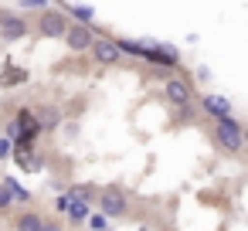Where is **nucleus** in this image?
Instances as JSON below:
<instances>
[{
    "mask_svg": "<svg viewBox=\"0 0 248 231\" xmlns=\"http://www.w3.org/2000/svg\"><path fill=\"white\" fill-rule=\"evenodd\" d=\"M214 136H217V143L228 150V153H238L248 139H245V129H241V123L238 119H231V116H224V119H217L214 123Z\"/></svg>",
    "mask_w": 248,
    "mask_h": 231,
    "instance_id": "1",
    "label": "nucleus"
},
{
    "mask_svg": "<svg viewBox=\"0 0 248 231\" xmlns=\"http://www.w3.org/2000/svg\"><path fill=\"white\" fill-rule=\"evenodd\" d=\"M65 45H68V51H75V55H82V51H92V45H95V34H92V28L89 24H68V31H65Z\"/></svg>",
    "mask_w": 248,
    "mask_h": 231,
    "instance_id": "2",
    "label": "nucleus"
},
{
    "mask_svg": "<svg viewBox=\"0 0 248 231\" xmlns=\"http://www.w3.org/2000/svg\"><path fill=\"white\" fill-rule=\"evenodd\" d=\"M38 31H41L45 38H65V31H68V17H65L62 11H45V14L38 17Z\"/></svg>",
    "mask_w": 248,
    "mask_h": 231,
    "instance_id": "3",
    "label": "nucleus"
},
{
    "mask_svg": "<svg viewBox=\"0 0 248 231\" xmlns=\"http://www.w3.org/2000/svg\"><path fill=\"white\" fill-rule=\"evenodd\" d=\"M99 207H102L109 217H119V214H126V207H129V197H126L119 187H106V190L99 194Z\"/></svg>",
    "mask_w": 248,
    "mask_h": 231,
    "instance_id": "4",
    "label": "nucleus"
},
{
    "mask_svg": "<svg viewBox=\"0 0 248 231\" xmlns=\"http://www.w3.org/2000/svg\"><path fill=\"white\" fill-rule=\"evenodd\" d=\"M92 58H95L99 65H119L123 48H119V41H112V38H95V45H92Z\"/></svg>",
    "mask_w": 248,
    "mask_h": 231,
    "instance_id": "5",
    "label": "nucleus"
},
{
    "mask_svg": "<svg viewBox=\"0 0 248 231\" xmlns=\"http://www.w3.org/2000/svg\"><path fill=\"white\" fill-rule=\"evenodd\" d=\"M0 34L11 38V41H17V38L28 34V21L17 17V14H11V11H0Z\"/></svg>",
    "mask_w": 248,
    "mask_h": 231,
    "instance_id": "6",
    "label": "nucleus"
},
{
    "mask_svg": "<svg viewBox=\"0 0 248 231\" xmlns=\"http://www.w3.org/2000/svg\"><path fill=\"white\" fill-rule=\"evenodd\" d=\"M163 95H167L173 106H187V102H190V85H187L184 78H170V82L163 85Z\"/></svg>",
    "mask_w": 248,
    "mask_h": 231,
    "instance_id": "7",
    "label": "nucleus"
},
{
    "mask_svg": "<svg viewBox=\"0 0 248 231\" xmlns=\"http://www.w3.org/2000/svg\"><path fill=\"white\" fill-rule=\"evenodd\" d=\"M143 58H146V62H153V65H167V68H173V65H177V51H173L170 45L146 48V51H143Z\"/></svg>",
    "mask_w": 248,
    "mask_h": 231,
    "instance_id": "8",
    "label": "nucleus"
},
{
    "mask_svg": "<svg viewBox=\"0 0 248 231\" xmlns=\"http://www.w3.org/2000/svg\"><path fill=\"white\" fill-rule=\"evenodd\" d=\"M201 109H204L207 116H214V119L231 116V102H228L224 95H204V99H201Z\"/></svg>",
    "mask_w": 248,
    "mask_h": 231,
    "instance_id": "9",
    "label": "nucleus"
},
{
    "mask_svg": "<svg viewBox=\"0 0 248 231\" xmlns=\"http://www.w3.org/2000/svg\"><path fill=\"white\" fill-rule=\"evenodd\" d=\"M17 231H45V217L34 211H24L17 214Z\"/></svg>",
    "mask_w": 248,
    "mask_h": 231,
    "instance_id": "10",
    "label": "nucleus"
},
{
    "mask_svg": "<svg viewBox=\"0 0 248 231\" xmlns=\"http://www.w3.org/2000/svg\"><path fill=\"white\" fill-rule=\"evenodd\" d=\"M68 197H72V194H68ZM68 217H72V221H85V217H89V197H72Z\"/></svg>",
    "mask_w": 248,
    "mask_h": 231,
    "instance_id": "11",
    "label": "nucleus"
},
{
    "mask_svg": "<svg viewBox=\"0 0 248 231\" xmlns=\"http://www.w3.org/2000/svg\"><path fill=\"white\" fill-rule=\"evenodd\" d=\"M17 123H21L24 136H34V133L41 129V123H34V116H31V112H21V116H17Z\"/></svg>",
    "mask_w": 248,
    "mask_h": 231,
    "instance_id": "12",
    "label": "nucleus"
},
{
    "mask_svg": "<svg viewBox=\"0 0 248 231\" xmlns=\"http://www.w3.org/2000/svg\"><path fill=\"white\" fill-rule=\"evenodd\" d=\"M4 187L14 194V200H31V194H28V190H24V187H21L14 177H4Z\"/></svg>",
    "mask_w": 248,
    "mask_h": 231,
    "instance_id": "13",
    "label": "nucleus"
},
{
    "mask_svg": "<svg viewBox=\"0 0 248 231\" xmlns=\"http://www.w3.org/2000/svg\"><path fill=\"white\" fill-rule=\"evenodd\" d=\"M58 119H62V112H58V109H48V112H41V119H38V123H41L45 129H55V126H58Z\"/></svg>",
    "mask_w": 248,
    "mask_h": 231,
    "instance_id": "14",
    "label": "nucleus"
},
{
    "mask_svg": "<svg viewBox=\"0 0 248 231\" xmlns=\"http://www.w3.org/2000/svg\"><path fill=\"white\" fill-rule=\"evenodd\" d=\"M119 48H123V51H129V55H136V58H143V51H146L143 45H136V41H126V38L119 41Z\"/></svg>",
    "mask_w": 248,
    "mask_h": 231,
    "instance_id": "15",
    "label": "nucleus"
},
{
    "mask_svg": "<svg viewBox=\"0 0 248 231\" xmlns=\"http://www.w3.org/2000/svg\"><path fill=\"white\" fill-rule=\"evenodd\" d=\"M11 204H14V194L7 187H0V211H11Z\"/></svg>",
    "mask_w": 248,
    "mask_h": 231,
    "instance_id": "16",
    "label": "nucleus"
},
{
    "mask_svg": "<svg viewBox=\"0 0 248 231\" xmlns=\"http://www.w3.org/2000/svg\"><path fill=\"white\" fill-rule=\"evenodd\" d=\"M72 14H75L82 24H89V21H92V7H72Z\"/></svg>",
    "mask_w": 248,
    "mask_h": 231,
    "instance_id": "17",
    "label": "nucleus"
},
{
    "mask_svg": "<svg viewBox=\"0 0 248 231\" xmlns=\"http://www.w3.org/2000/svg\"><path fill=\"white\" fill-rule=\"evenodd\" d=\"M106 217H109L106 211H102V214H92V228H95V231H106Z\"/></svg>",
    "mask_w": 248,
    "mask_h": 231,
    "instance_id": "18",
    "label": "nucleus"
},
{
    "mask_svg": "<svg viewBox=\"0 0 248 231\" xmlns=\"http://www.w3.org/2000/svg\"><path fill=\"white\" fill-rule=\"evenodd\" d=\"M11 156V139H0V160Z\"/></svg>",
    "mask_w": 248,
    "mask_h": 231,
    "instance_id": "19",
    "label": "nucleus"
},
{
    "mask_svg": "<svg viewBox=\"0 0 248 231\" xmlns=\"http://www.w3.org/2000/svg\"><path fill=\"white\" fill-rule=\"evenodd\" d=\"M21 7H45V0H21Z\"/></svg>",
    "mask_w": 248,
    "mask_h": 231,
    "instance_id": "20",
    "label": "nucleus"
},
{
    "mask_svg": "<svg viewBox=\"0 0 248 231\" xmlns=\"http://www.w3.org/2000/svg\"><path fill=\"white\" fill-rule=\"evenodd\" d=\"M45 231H62V224L58 221H45Z\"/></svg>",
    "mask_w": 248,
    "mask_h": 231,
    "instance_id": "21",
    "label": "nucleus"
},
{
    "mask_svg": "<svg viewBox=\"0 0 248 231\" xmlns=\"http://www.w3.org/2000/svg\"><path fill=\"white\" fill-rule=\"evenodd\" d=\"M245 139H248V129H245Z\"/></svg>",
    "mask_w": 248,
    "mask_h": 231,
    "instance_id": "22",
    "label": "nucleus"
},
{
    "mask_svg": "<svg viewBox=\"0 0 248 231\" xmlns=\"http://www.w3.org/2000/svg\"><path fill=\"white\" fill-rule=\"evenodd\" d=\"M106 231H109V228H106Z\"/></svg>",
    "mask_w": 248,
    "mask_h": 231,
    "instance_id": "23",
    "label": "nucleus"
}]
</instances>
